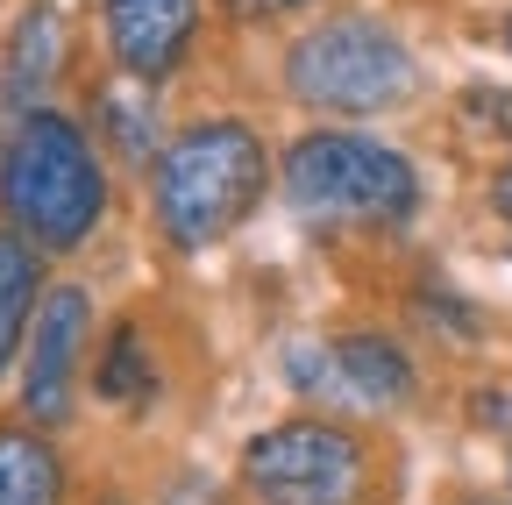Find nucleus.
Returning <instances> with one entry per match:
<instances>
[{
  "mask_svg": "<svg viewBox=\"0 0 512 505\" xmlns=\"http://www.w3.org/2000/svg\"><path fill=\"white\" fill-rule=\"evenodd\" d=\"M463 505H491V498H463Z\"/></svg>",
  "mask_w": 512,
  "mask_h": 505,
  "instance_id": "obj_17",
  "label": "nucleus"
},
{
  "mask_svg": "<svg viewBox=\"0 0 512 505\" xmlns=\"http://www.w3.org/2000/svg\"><path fill=\"white\" fill-rule=\"evenodd\" d=\"M505 50H512V15H505Z\"/></svg>",
  "mask_w": 512,
  "mask_h": 505,
  "instance_id": "obj_15",
  "label": "nucleus"
},
{
  "mask_svg": "<svg viewBox=\"0 0 512 505\" xmlns=\"http://www.w3.org/2000/svg\"><path fill=\"white\" fill-rule=\"evenodd\" d=\"M235 484L249 505H370L377 456L342 420H278L249 434Z\"/></svg>",
  "mask_w": 512,
  "mask_h": 505,
  "instance_id": "obj_5",
  "label": "nucleus"
},
{
  "mask_svg": "<svg viewBox=\"0 0 512 505\" xmlns=\"http://www.w3.org/2000/svg\"><path fill=\"white\" fill-rule=\"evenodd\" d=\"M36 306H43V249L15 228H0V377L29 349Z\"/></svg>",
  "mask_w": 512,
  "mask_h": 505,
  "instance_id": "obj_9",
  "label": "nucleus"
},
{
  "mask_svg": "<svg viewBox=\"0 0 512 505\" xmlns=\"http://www.w3.org/2000/svg\"><path fill=\"white\" fill-rule=\"evenodd\" d=\"M93 328V292L86 285H50L36 321H29V356H22V406L29 420L57 427L72 413V377H79V349Z\"/></svg>",
  "mask_w": 512,
  "mask_h": 505,
  "instance_id": "obj_6",
  "label": "nucleus"
},
{
  "mask_svg": "<svg viewBox=\"0 0 512 505\" xmlns=\"http://www.w3.org/2000/svg\"><path fill=\"white\" fill-rule=\"evenodd\" d=\"M292 385L299 392H349L370 413H392L413 399V363L392 335H342L328 349H299L292 356Z\"/></svg>",
  "mask_w": 512,
  "mask_h": 505,
  "instance_id": "obj_7",
  "label": "nucleus"
},
{
  "mask_svg": "<svg viewBox=\"0 0 512 505\" xmlns=\"http://www.w3.org/2000/svg\"><path fill=\"white\" fill-rule=\"evenodd\" d=\"M150 136H157V121H150V100L136 93H100V143L128 164H150Z\"/></svg>",
  "mask_w": 512,
  "mask_h": 505,
  "instance_id": "obj_12",
  "label": "nucleus"
},
{
  "mask_svg": "<svg viewBox=\"0 0 512 505\" xmlns=\"http://www.w3.org/2000/svg\"><path fill=\"white\" fill-rule=\"evenodd\" d=\"M93 392L114 399V406H128V399L150 392V363H143V335L136 328H114V342H107V356L93 370Z\"/></svg>",
  "mask_w": 512,
  "mask_h": 505,
  "instance_id": "obj_13",
  "label": "nucleus"
},
{
  "mask_svg": "<svg viewBox=\"0 0 512 505\" xmlns=\"http://www.w3.org/2000/svg\"><path fill=\"white\" fill-rule=\"evenodd\" d=\"M285 200L320 228H406L420 171L363 129H313L285 150Z\"/></svg>",
  "mask_w": 512,
  "mask_h": 505,
  "instance_id": "obj_3",
  "label": "nucleus"
},
{
  "mask_svg": "<svg viewBox=\"0 0 512 505\" xmlns=\"http://www.w3.org/2000/svg\"><path fill=\"white\" fill-rule=\"evenodd\" d=\"M413 50L370 22V15H335V22H313L292 50H285V93L299 107H320V114H342V121H363V114H392L413 100Z\"/></svg>",
  "mask_w": 512,
  "mask_h": 505,
  "instance_id": "obj_4",
  "label": "nucleus"
},
{
  "mask_svg": "<svg viewBox=\"0 0 512 505\" xmlns=\"http://www.w3.org/2000/svg\"><path fill=\"white\" fill-rule=\"evenodd\" d=\"M491 200H498V214H505V221H512V164H505V171H498V185H491Z\"/></svg>",
  "mask_w": 512,
  "mask_h": 505,
  "instance_id": "obj_14",
  "label": "nucleus"
},
{
  "mask_svg": "<svg viewBox=\"0 0 512 505\" xmlns=\"http://www.w3.org/2000/svg\"><path fill=\"white\" fill-rule=\"evenodd\" d=\"M278 8H306V0H278Z\"/></svg>",
  "mask_w": 512,
  "mask_h": 505,
  "instance_id": "obj_16",
  "label": "nucleus"
},
{
  "mask_svg": "<svg viewBox=\"0 0 512 505\" xmlns=\"http://www.w3.org/2000/svg\"><path fill=\"white\" fill-rule=\"evenodd\" d=\"M200 36V0H107V43L128 79H171Z\"/></svg>",
  "mask_w": 512,
  "mask_h": 505,
  "instance_id": "obj_8",
  "label": "nucleus"
},
{
  "mask_svg": "<svg viewBox=\"0 0 512 505\" xmlns=\"http://www.w3.org/2000/svg\"><path fill=\"white\" fill-rule=\"evenodd\" d=\"M264 185H271V157H264V136L249 121H192L185 136H171L157 150L150 214H157L164 242L207 249L256 214Z\"/></svg>",
  "mask_w": 512,
  "mask_h": 505,
  "instance_id": "obj_2",
  "label": "nucleus"
},
{
  "mask_svg": "<svg viewBox=\"0 0 512 505\" xmlns=\"http://www.w3.org/2000/svg\"><path fill=\"white\" fill-rule=\"evenodd\" d=\"M57 79V15L43 8H22L15 22V43H8V65H0V107L8 114H29Z\"/></svg>",
  "mask_w": 512,
  "mask_h": 505,
  "instance_id": "obj_10",
  "label": "nucleus"
},
{
  "mask_svg": "<svg viewBox=\"0 0 512 505\" xmlns=\"http://www.w3.org/2000/svg\"><path fill=\"white\" fill-rule=\"evenodd\" d=\"M0 505H64V463L36 427H0Z\"/></svg>",
  "mask_w": 512,
  "mask_h": 505,
  "instance_id": "obj_11",
  "label": "nucleus"
},
{
  "mask_svg": "<svg viewBox=\"0 0 512 505\" xmlns=\"http://www.w3.org/2000/svg\"><path fill=\"white\" fill-rule=\"evenodd\" d=\"M0 214L36 249H79L107 214V171L93 136L57 107L15 114L0 143Z\"/></svg>",
  "mask_w": 512,
  "mask_h": 505,
  "instance_id": "obj_1",
  "label": "nucleus"
}]
</instances>
